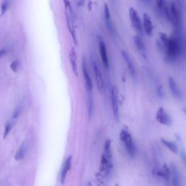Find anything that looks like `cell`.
Masks as SVG:
<instances>
[{"instance_id": "9a60e30c", "label": "cell", "mask_w": 186, "mask_h": 186, "mask_svg": "<svg viewBox=\"0 0 186 186\" xmlns=\"http://www.w3.org/2000/svg\"><path fill=\"white\" fill-rule=\"evenodd\" d=\"M143 27L144 31L146 33L147 35L151 36L152 35L153 31V26L152 20L148 15H147L146 13H145L143 15Z\"/></svg>"}, {"instance_id": "d4e9b609", "label": "cell", "mask_w": 186, "mask_h": 186, "mask_svg": "<svg viewBox=\"0 0 186 186\" xmlns=\"http://www.w3.org/2000/svg\"><path fill=\"white\" fill-rule=\"evenodd\" d=\"M95 177H96V182L98 186H106L105 185L104 180L103 179V175L100 173H97L95 174Z\"/></svg>"}, {"instance_id": "5b68a950", "label": "cell", "mask_w": 186, "mask_h": 186, "mask_svg": "<svg viewBox=\"0 0 186 186\" xmlns=\"http://www.w3.org/2000/svg\"><path fill=\"white\" fill-rule=\"evenodd\" d=\"M111 107H112L113 116L116 121L119 119V93L116 87H113L111 92Z\"/></svg>"}, {"instance_id": "4fadbf2b", "label": "cell", "mask_w": 186, "mask_h": 186, "mask_svg": "<svg viewBox=\"0 0 186 186\" xmlns=\"http://www.w3.org/2000/svg\"><path fill=\"white\" fill-rule=\"evenodd\" d=\"M168 83L170 92H171L172 95H173V96L177 99H181L182 97H183L181 89H180L177 82L174 80V78L172 77V76L169 77Z\"/></svg>"}, {"instance_id": "ba28073f", "label": "cell", "mask_w": 186, "mask_h": 186, "mask_svg": "<svg viewBox=\"0 0 186 186\" xmlns=\"http://www.w3.org/2000/svg\"><path fill=\"white\" fill-rule=\"evenodd\" d=\"M98 49L100 56L101 60L103 63V66L105 68L108 69L110 66V62H109V57L107 52L106 46H105V42L103 39H99L98 41Z\"/></svg>"}, {"instance_id": "ac0fdd59", "label": "cell", "mask_w": 186, "mask_h": 186, "mask_svg": "<svg viewBox=\"0 0 186 186\" xmlns=\"http://www.w3.org/2000/svg\"><path fill=\"white\" fill-rule=\"evenodd\" d=\"M104 156L107 159L108 162L111 165H113V155L111 150V141L110 140H106L104 143Z\"/></svg>"}, {"instance_id": "52a82bcc", "label": "cell", "mask_w": 186, "mask_h": 186, "mask_svg": "<svg viewBox=\"0 0 186 186\" xmlns=\"http://www.w3.org/2000/svg\"><path fill=\"white\" fill-rule=\"evenodd\" d=\"M93 68L97 89H98L99 92L102 93L103 89H104V79H103V74L97 63L93 62Z\"/></svg>"}, {"instance_id": "ffe728a7", "label": "cell", "mask_w": 186, "mask_h": 186, "mask_svg": "<svg viewBox=\"0 0 186 186\" xmlns=\"http://www.w3.org/2000/svg\"><path fill=\"white\" fill-rule=\"evenodd\" d=\"M161 141H162V144L165 145L169 150L171 151V152L174 153H178V146L174 143V142L169 140L164 139V138H162V139H161Z\"/></svg>"}, {"instance_id": "9c48e42d", "label": "cell", "mask_w": 186, "mask_h": 186, "mask_svg": "<svg viewBox=\"0 0 186 186\" xmlns=\"http://www.w3.org/2000/svg\"><path fill=\"white\" fill-rule=\"evenodd\" d=\"M104 20L107 29L108 30V31L110 32L112 35H114L115 33H116V29H115L114 25L113 24V21L111 20L110 9H109L107 4H105L104 6Z\"/></svg>"}, {"instance_id": "e0dca14e", "label": "cell", "mask_w": 186, "mask_h": 186, "mask_svg": "<svg viewBox=\"0 0 186 186\" xmlns=\"http://www.w3.org/2000/svg\"><path fill=\"white\" fill-rule=\"evenodd\" d=\"M69 60H70L71 65L73 72L74 74L77 76H78V66H77V56H76V50L74 47H71L70 53H69Z\"/></svg>"}, {"instance_id": "30bf717a", "label": "cell", "mask_w": 186, "mask_h": 186, "mask_svg": "<svg viewBox=\"0 0 186 186\" xmlns=\"http://www.w3.org/2000/svg\"><path fill=\"white\" fill-rule=\"evenodd\" d=\"M82 74H83L84 82H85L86 89H87V92L92 93L93 89V80H92L91 76H90L89 71H88L87 65H86V62L84 59H83V60H82Z\"/></svg>"}, {"instance_id": "d6a6232c", "label": "cell", "mask_w": 186, "mask_h": 186, "mask_svg": "<svg viewBox=\"0 0 186 186\" xmlns=\"http://www.w3.org/2000/svg\"><path fill=\"white\" fill-rule=\"evenodd\" d=\"M79 1H80V2H81L82 4H83V2H84V0H79Z\"/></svg>"}, {"instance_id": "603a6c76", "label": "cell", "mask_w": 186, "mask_h": 186, "mask_svg": "<svg viewBox=\"0 0 186 186\" xmlns=\"http://www.w3.org/2000/svg\"><path fill=\"white\" fill-rule=\"evenodd\" d=\"M156 4L157 8L162 13H164V10L168 7L166 0H156Z\"/></svg>"}, {"instance_id": "e575fe53", "label": "cell", "mask_w": 186, "mask_h": 186, "mask_svg": "<svg viewBox=\"0 0 186 186\" xmlns=\"http://www.w3.org/2000/svg\"><path fill=\"white\" fill-rule=\"evenodd\" d=\"M141 1H143V0H141Z\"/></svg>"}, {"instance_id": "7a4b0ae2", "label": "cell", "mask_w": 186, "mask_h": 186, "mask_svg": "<svg viewBox=\"0 0 186 186\" xmlns=\"http://www.w3.org/2000/svg\"><path fill=\"white\" fill-rule=\"evenodd\" d=\"M120 139L123 143L124 146L129 156L132 158H135L137 153V148L132 136L127 128L124 127L122 129L120 132Z\"/></svg>"}, {"instance_id": "4316f807", "label": "cell", "mask_w": 186, "mask_h": 186, "mask_svg": "<svg viewBox=\"0 0 186 186\" xmlns=\"http://www.w3.org/2000/svg\"><path fill=\"white\" fill-rule=\"evenodd\" d=\"M11 128H12V125H11L10 123L6 124L5 127V132H4V138H6L7 137V135H9V132H10Z\"/></svg>"}, {"instance_id": "83f0119b", "label": "cell", "mask_w": 186, "mask_h": 186, "mask_svg": "<svg viewBox=\"0 0 186 186\" xmlns=\"http://www.w3.org/2000/svg\"><path fill=\"white\" fill-rule=\"evenodd\" d=\"M20 107H18V108H17L16 109H15V112L13 113V119H15L18 118L19 114H20Z\"/></svg>"}, {"instance_id": "8992f818", "label": "cell", "mask_w": 186, "mask_h": 186, "mask_svg": "<svg viewBox=\"0 0 186 186\" xmlns=\"http://www.w3.org/2000/svg\"><path fill=\"white\" fill-rule=\"evenodd\" d=\"M156 119L159 124L165 126H170L172 123L171 116L168 114L167 111L162 107H160L156 111Z\"/></svg>"}, {"instance_id": "6da1fadb", "label": "cell", "mask_w": 186, "mask_h": 186, "mask_svg": "<svg viewBox=\"0 0 186 186\" xmlns=\"http://www.w3.org/2000/svg\"><path fill=\"white\" fill-rule=\"evenodd\" d=\"M182 42L177 36L169 37V41L165 48L166 57L169 60L173 61L177 59L182 53Z\"/></svg>"}, {"instance_id": "7402d4cb", "label": "cell", "mask_w": 186, "mask_h": 186, "mask_svg": "<svg viewBox=\"0 0 186 186\" xmlns=\"http://www.w3.org/2000/svg\"><path fill=\"white\" fill-rule=\"evenodd\" d=\"M88 114H89V118L91 119L92 115H93V110H94V103L93 99L92 97V95H90V92H88Z\"/></svg>"}, {"instance_id": "2e32d148", "label": "cell", "mask_w": 186, "mask_h": 186, "mask_svg": "<svg viewBox=\"0 0 186 186\" xmlns=\"http://www.w3.org/2000/svg\"><path fill=\"white\" fill-rule=\"evenodd\" d=\"M71 162H72V157L68 156V158L66 159L64 164H63V167L62 172H61V175H60V183L62 184L65 183L67 174H68V171L71 169Z\"/></svg>"}, {"instance_id": "836d02e7", "label": "cell", "mask_w": 186, "mask_h": 186, "mask_svg": "<svg viewBox=\"0 0 186 186\" xmlns=\"http://www.w3.org/2000/svg\"><path fill=\"white\" fill-rule=\"evenodd\" d=\"M114 186H120V185H119V184H117V183H116V184H115V185H114Z\"/></svg>"}, {"instance_id": "f546056e", "label": "cell", "mask_w": 186, "mask_h": 186, "mask_svg": "<svg viewBox=\"0 0 186 186\" xmlns=\"http://www.w3.org/2000/svg\"><path fill=\"white\" fill-rule=\"evenodd\" d=\"M6 53H7L6 49H2L0 50V59H1L2 57L4 56V55L6 54Z\"/></svg>"}, {"instance_id": "cb8c5ba5", "label": "cell", "mask_w": 186, "mask_h": 186, "mask_svg": "<svg viewBox=\"0 0 186 186\" xmlns=\"http://www.w3.org/2000/svg\"><path fill=\"white\" fill-rule=\"evenodd\" d=\"M9 0H4L2 4L1 5V12L2 15L5 14L7 12V9L9 8Z\"/></svg>"}, {"instance_id": "f1b7e54d", "label": "cell", "mask_w": 186, "mask_h": 186, "mask_svg": "<svg viewBox=\"0 0 186 186\" xmlns=\"http://www.w3.org/2000/svg\"><path fill=\"white\" fill-rule=\"evenodd\" d=\"M180 157H181L182 161L185 164V165L186 166V152L184 151H182L181 153H180Z\"/></svg>"}, {"instance_id": "4dcf8cb0", "label": "cell", "mask_w": 186, "mask_h": 186, "mask_svg": "<svg viewBox=\"0 0 186 186\" xmlns=\"http://www.w3.org/2000/svg\"><path fill=\"white\" fill-rule=\"evenodd\" d=\"M159 95H160V96H163V95H164V90H163L162 87H159Z\"/></svg>"}, {"instance_id": "277c9868", "label": "cell", "mask_w": 186, "mask_h": 186, "mask_svg": "<svg viewBox=\"0 0 186 186\" xmlns=\"http://www.w3.org/2000/svg\"><path fill=\"white\" fill-rule=\"evenodd\" d=\"M129 15L130 20H131L132 26L137 31L139 34H142L143 33V22H142L140 17L139 13L136 10L135 8L131 7L129 10Z\"/></svg>"}, {"instance_id": "8fae6325", "label": "cell", "mask_w": 186, "mask_h": 186, "mask_svg": "<svg viewBox=\"0 0 186 186\" xmlns=\"http://www.w3.org/2000/svg\"><path fill=\"white\" fill-rule=\"evenodd\" d=\"M122 56L123 57V60H124V62L126 63V66H127V68L128 70H129L131 76L132 77L135 78L136 75H137V71H136V68L135 66V64H134L133 61H132V57H130L129 53L125 50L122 51Z\"/></svg>"}, {"instance_id": "d6986e66", "label": "cell", "mask_w": 186, "mask_h": 186, "mask_svg": "<svg viewBox=\"0 0 186 186\" xmlns=\"http://www.w3.org/2000/svg\"><path fill=\"white\" fill-rule=\"evenodd\" d=\"M133 41L136 48L137 49V50L140 53H142V54H144V53H146V46H145V42H143V39H142L140 36L138 35L135 36H134Z\"/></svg>"}, {"instance_id": "44dd1931", "label": "cell", "mask_w": 186, "mask_h": 186, "mask_svg": "<svg viewBox=\"0 0 186 186\" xmlns=\"http://www.w3.org/2000/svg\"><path fill=\"white\" fill-rule=\"evenodd\" d=\"M26 145L24 144H23L20 147V148L18 149V151H17L16 153H15V159L16 161H20L21 159H23L24 158L25 154H26Z\"/></svg>"}, {"instance_id": "7c38bea8", "label": "cell", "mask_w": 186, "mask_h": 186, "mask_svg": "<svg viewBox=\"0 0 186 186\" xmlns=\"http://www.w3.org/2000/svg\"><path fill=\"white\" fill-rule=\"evenodd\" d=\"M113 166L109 164V162L105 158L104 154L101 155L100 157V173L105 177H108L111 173Z\"/></svg>"}, {"instance_id": "484cf974", "label": "cell", "mask_w": 186, "mask_h": 186, "mask_svg": "<svg viewBox=\"0 0 186 186\" xmlns=\"http://www.w3.org/2000/svg\"><path fill=\"white\" fill-rule=\"evenodd\" d=\"M19 67V61L18 60H15L10 64V68L13 72L18 71V69Z\"/></svg>"}, {"instance_id": "1f68e13d", "label": "cell", "mask_w": 186, "mask_h": 186, "mask_svg": "<svg viewBox=\"0 0 186 186\" xmlns=\"http://www.w3.org/2000/svg\"><path fill=\"white\" fill-rule=\"evenodd\" d=\"M63 1H64V3H65V5H66V4L68 2V0H63Z\"/></svg>"}, {"instance_id": "3957f363", "label": "cell", "mask_w": 186, "mask_h": 186, "mask_svg": "<svg viewBox=\"0 0 186 186\" xmlns=\"http://www.w3.org/2000/svg\"><path fill=\"white\" fill-rule=\"evenodd\" d=\"M169 8H170V21L175 27L177 28H180L183 23V15L180 7L174 2H172Z\"/></svg>"}, {"instance_id": "5bb4252c", "label": "cell", "mask_w": 186, "mask_h": 186, "mask_svg": "<svg viewBox=\"0 0 186 186\" xmlns=\"http://www.w3.org/2000/svg\"><path fill=\"white\" fill-rule=\"evenodd\" d=\"M170 171H171V184L172 186H183L180 172L174 164H171Z\"/></svg>"}]
</instances>
